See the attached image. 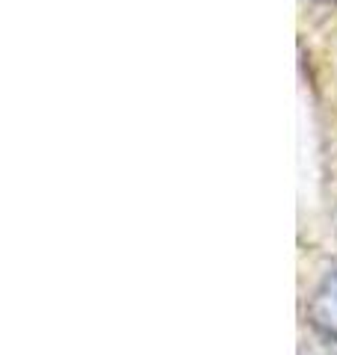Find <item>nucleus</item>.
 <instances>
[{"mask_svg": "<svg viewBox=\"0 0 337 355\" xmlns=\"http://www.w3.org/2000/svg\"><path fill=\"white\" fill-rule=\"evenodd\" d=\"M308 320L325 338L337 340V272L325 275L322 284L313 291L308 305Z\"/></svg>", "mask_w": 337, "mask_h": 355, "instance_id": "nucleus-1", "label": "nucleus"}]
</instances>
